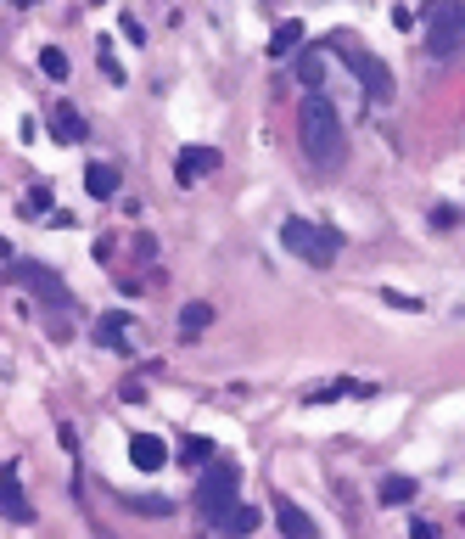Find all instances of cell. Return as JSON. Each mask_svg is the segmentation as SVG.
<instances>
[{
  "label": "cell",
  "mask_w": 465,
  "mask_h": 539,
  "mask_svg": "<svg viewBox=\"0 0 465 539\" xmlns=\"http://www.w3.org/2000/svg\"><path fill=\"white\" fill-rule=\"evenodd\" d=\"M298 135H303L309 163H320V169H336V163L348 158V130H342V113H336L320 90L303 96V107H298Z\"/></svg>",
  "instance_id": "cell-1"
},
{
  "label": "cell",
  "mask_w": 465,
  "mask_h": 539,
  "mask_svg": "<svg viewBox=\"0 0 465 539\" xmlns=\"http://www.w3.org/2000/svg\"><path fill=\"white\" fill-rule=\"evenodd\" d=\"M326 46H336V56L348 62V73L359 79V90H365L376 107H387V101L398 96V85H393V73H387V62L382 56H370L359 39H348V34H336V39H326Z\"/></svg>",
  "instance_id": "cell-2"
},
{
  "label": "cell",
  "mask_w": 465,
  "mask_h": 539,
  "mask_svg": "<svg viewBox=\"0 0 465 539\" xmlns=\"http://www.w3.org/2000/svg\"><path fill=\"white\" fill-rule=\"evenodd\" d=\"M236 483H241V472L230 466V461H207L202 466V478H197V511L207 517V523H224L230 511H236Z\"/></svg>",
  "instance_id": "cell-3"
},
{
  "label": "cell",
  "mask_w": 465,
  "mask_h": 539,
  "mask_svg": "<svg viewBox=\"0 0 465 539\" xmlns=\"http://www.w3.org/2000/svg\"><path fill=\"white\" fill-rule=\"evenodd\" d=\"M465 39V0H427V51L432 62H449Z\"/></svg>",
  "instance_id": "cell-4"
},
{
  "label": "cell",
  "mask_w": 465,
  "mask_h": 539,
  "mask_svg": "<svg viewBox=\"0 0 465 539\" xmlns=\"http://www.w3.org/2000/svg\"><path fill=\"white\" fill-rule=\"evenodd\" d=\"M281 247H286V253H298L303 264H331L336 247H342V236H336V231H320V225H309V219H298V214H286Z\"/></svg>",
  "instance_id": "cell-5"
},
{
  "label": "cell",
  "mask_w": 465,
  "mask_h": 539,
  "mask_svg": "<svg viewBox=\"0 0 465 539\" xmlns=\"http://www.w3.org/2000/svg\"><path fill=\"white\" fill-rule=\"evenodd\" d=\"M12 281H17V287H29V293L46 304V309H56V315H62V309H73L68 281H62L51 264H39V259H12Z\"/></svg>",
  "instance_id": "cell-6"
},
{
  "label": "cell",
  "mask_w": 465,
  "mask_h": 539,
  "mask_svg": "<svg viewBox=\"0 0 465 539\" xmlns=\"http://www.w3.org/2000/svg\"><path fill=\"white\" fill-rule=\"evenodd\" d=\"M275 528H281L286 539H320V523H314L298 500H286V494L275 500Z\"/></svg>",
  "instance_id": "cell-7"
},
{
  "label": "cell",
  "mask_w": 465,
  "mask_h": 539,
  "mask_svg": "<svg viewBox=\"0 0 465 539\" xmlns=\"http://www.w3.org/2000/svg\"><path fill=\"white\" fill-rule=\"evenodd\" d=\"M0 511L12 523H34V506L23 500V483H17V466H0Z\"/></svg>",
  "instance_id": "cell-8"
},
{
  "label": "cell",
  "mask_w": 465,
  "mask_h": 539,
  "mask_svg": "<svg viewBox=\"0 0 465 539\" xmlns=\"http://www.w3.org/2000/svg\"><path fill=\"white\" fill-rule=\"evenodd\" d=\"M46 124H51V135L62 141V147H79V141L90 135V130H84V118H79V113L68 107V101H56V107L46 113Z\"/></svg>",
  "instance_id": "cell-9"
},
{
  "label": "cell",
  "mask_w": 465,
  "mask_h": 539,
  "mask_svg": "<svg viewBox=\"0 0 465 539\" xmlns=\"http://www.w3.org/2000/svg\"><path fill=\"white\" fill-rule=\"evenodd\" d=\"M207 169H219V152H214V147H185L180 163H174L180 185H197V175H207Z\"/></svg>",
  "instance_id": "cell-10"
},
{
  "label": "cell",
  "mask_w": 465,
  "mask_h": 539,
  "mask_svg": "<svg viewBox=\"0 0 465 539\" xmlns=\"http://www.w3.org/2000/svg\"><path fill=\"white\" fill-rule=\"evenodd\" d=\"M130 461L140 472H157L168 461V449H163V439H152V432H130Z\"/></svg>",
  "instance_id": "cell-11"
},
{
  "label": "cell",
  "mask_w": 465,
  "mask_h": 539,
  "mask_svg": "<svg viewBox=\"0 0 465 539\" xmlns=\"http://www.w3.org/2000/svg\"><path fill=\"white\" fill-rule=\"evenodd\" d=\"M96 343L113 348V355H130V315H107L96 326Z\"/></svg>",
  "instance_id": "cell-12"
},
{
  "label": "cell",
  "mask_w": 465,
  "mask_h": 539,
  "mask_svg": "<svg viewBox=\"0 0 465 539\" xmlns=\"http://www.w3.org/2000/svg\"><path fill=\"white\" fill-rule=\"evenodd\" d=\"M84 192L90 197H118V169L113 163H84Z\"/></svg>",
  "instance_id": "cell-13"
},
{
  "label": "cell",
  "mask_w": 465,
  "mask_h": 539,
  "mask_svg": "<svg viewBox=\"0 0 465 539\" xmlns=\"http://www.w3.org/2000/svg\"><path fill=\"white\" fill-rule=\"evenodd\" d=\"M415 494H420V483H415V478H382L376 500H382V506H410Z\"/></svg>",
  "instance_id": "cell-14"
},
{
  "label": "cell",
  "mask_w": 465,
  "mask_h": 539,
  "mask_svg": "<svg viewBox=\"0 0 465 539\" xmlns=\"http://www.w3.org/2000/svg\"><path fill=\"white\" fill-rule=\"evenodd\" d=\"M320 51H326V46H320ZM320 51H298V79H303L309 90L326 85V56H320Z\"/></svg>",
  "instance_id": "cell-15"
},
{
  "label": "cell",
  "mask_w": 465,
  "mask_h": 539,
  "mask_svg": "<svg viewBox=\"0 0 465 539\" xmlns=\"http://www.w3.org/2000/svg\"><path fill=\"white\" fill-rule=\"evenodd\" d=\"M214 455H219V449H214V439H197V432H191V439L180 444V461L191 466V472H202L207 461H214Z\"/></svg>",
  "instance_id": "cell-16"
},
{
  "label": "cell",
  "mask_w": 465,
  "mask_h": 539,
  "mask_svg": "<svg viewBox=\"0 0 465 539\" xmlns=\"http://www.w3.org/2000/svg\"><path fill=\"white\" fill-rule=\"evenodd\" d=\"M298 46H303V23H298V17L269 34V56H286V51H298Z\"/></svg>",
  "instance_id": "cell-17"
},
{
  "label": "cell",
  "mask_w": 465,
  "mask_h": 539,
  "mask_svg": "<svg viewBox=\"0 0 465 539\" xmlns=\"http://www.w3.org/2000/svg\"><path fill=\"white\" fill-rule=\"evenodd\" d=\"M207 321H214V304H185V309H180V338H197V331H207Z\"/></svg>",
  "instance_id": "cell-18"
},
{
  "label": "cell",
  "mask_w": 465,
  "mask_h": 539,
  "mask_svg": "<svg viewBox=\"0 0 465 539\" xmlns=\"http://www.w3.org/2000/svg\"><path fill=\"white\" fill-rule=\"evenodd\" d=\"M123 506L140 511V517H168L174 511V500H163V494H123Z\"/></svg>",
  "instance_id": "cell-19"
},
{
  "label": "cell",
  "mask_w": 465,
  "mask_h": 539,
  "mask_svg": "<svg viewBox=\"0 0 465 539\" xmlns=\"http://www.w3.org/2000/svg\"><path fill=\"white\" fill-rule=\"evenodd\" d=\"M219 528H224L230 539H241V534H252V528H258V511H252V506H236V511H230Z\"/></svg>",
  "instance_id": "cell-20"
},
{
  "label": "cell",
  "mask_w": 465,
  "mask_h": 539,
  "mask_svg": "<svg viewBox=\"0 0 465 539\" xmlns=\"http://www.w3.org/2000/svg\"><path fill=\"white\" fill-rule=\"evenodd\" d=\"M39 73H46V79H68V56H62L56 46H46V51H39Z\"/></svg>",
  "instance_id": "cell-21"
},
{
  "label": "cell",
  "mask_w": 465,
  "mask_h": 539,
  "mask_svg": "<svg viewBox=\"0 0 465 539\" xmlns=\"http://www.w3.org/2000/svg\"><path fill=\"white\" fill-rule=\"evenodd\" d=\"M101 73H107L113 85H123V62L113 56V46H107V39H101Z\"/></svg>",
  "instance_id": "cell-22"
},
{
  "label": "cell",
  "mask_w": 465,
  "mask_h": 539,
  "mask_svg": "<svg viewBox=\"0 0 465 539\" xmlns=\"http://www.w3.org/2000/svg\"><path fill=\"white\" fill-rule=\"evenodd\" d=\"M51 209V192H46V185H34V192H29V214H46Z\"/></svg>",
  "instance_id": "cell-23"
},
{
  "label": "cell",
  "mask_w": 465,
  "mask_h": 539,
  "mask_svg": "<svg viewBox=\"0 0 465 539\" xmlns=\"http://www.w3.org/2000/svg\"><path fill=\"white\" fill-rule=\"evenodd\" d=\"M410 539H443L432 523H420V517H415V523H410Z\"/></svg>",
  "instance_id": "cell-24"
},
{
  "label": "cell",
  "mask_w": 465,
  "mask_h": 539,
  "mask_svg": "<svg viewBox=\"0 0 465 539\" xmlns=\"http://www.w3.org/2000/svg\"><path fill=\"white\" fill-rule=\"evenodd\" d=\"M382 298H387L393 309H420V298H404V293H382Z\"/></svg>",
  "instance_id": "cell-25"
},
{
  "label": "cell",
  "mask_w": 465,
  "mask_h": 539,
  "mask_svg": "<svg viewBox=\"0 0 465 539\" xmlns=\"http://www.w3.org/2000/svg\"><path fill=\"white\" fill-rule=\"evenodd\" d=\"M96 539H118V534H107V528H96Z\"/></svg>",
  "instance_id": "cell-26"
},
{
  "label": "cell",
  "mask_w": 465,
  "mask_h": 539,
  "mask_svg": "<svg viewBox=\"0 0 465 539\" xmlns=\"http://www.w3.org/2000/svg\"><path fill=\"white\" fill-rule=\"evenodd\" d=\"M90 6H107V0H90Z\"/></svg>",
  "instance_id": "cell-27"
}]
</instances>
